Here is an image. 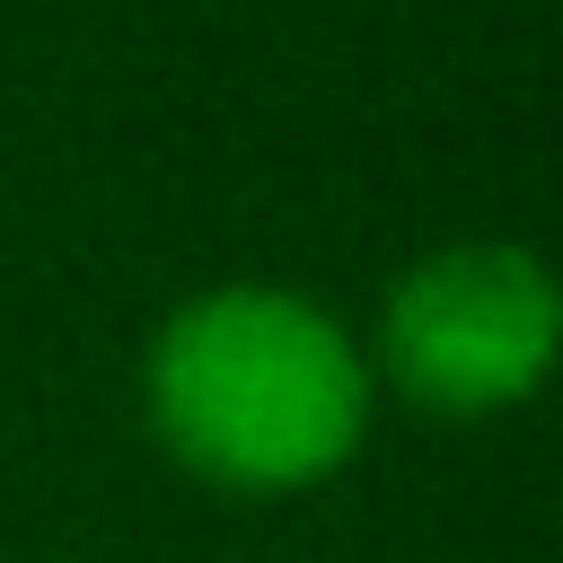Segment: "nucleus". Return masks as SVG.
Returning <instances> with one entry per match:
<instances>
[{
    "instance_id": "f03ea898",
    "label": "nucleus",
    "mask_w": 563,
    "mask_h": 563,
    "mask_svg": "<svg viewBox=\"0 0 563 563\" xmlns=\"http://www.w3.org/2000/svg\"><path fill=\"white\" fill-rule=\"evenodd\" d=\"M554 325L563 308L528 246H449V255H422L387 290L378 352L422 405L484 413L545 378Z\"/></svg>"
},
{
    "instance_id": "f257e3e1",
    "label": "nucleus",
    "mask_w": 563,
    "mask_h": 563,
    "mask_svg": "<svg viewBox=\"0 0 563 563\" xmlns=\"http://www.w3.org/2000/svg\"><path fill=\"white\" fill-rule=\"evenodd\" d=\"M150 422L158 440L238 493H290L334 475L369 422V361L352 334L273 282H229L185 299L150 343Z\"/></svg>"
}]
</instances>
